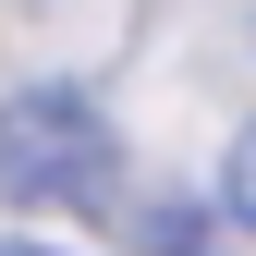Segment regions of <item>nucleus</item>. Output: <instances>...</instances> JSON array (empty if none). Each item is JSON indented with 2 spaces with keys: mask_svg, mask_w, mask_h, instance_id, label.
<instances>
[{
  "mask_svg": "<svg viewBox=\"0 0 256 256\" xmlns=\"http://www.w3.org/2000/svg\"><path fill=\"white\" fill-rule=\"evenodd\" d=\"M122 183V134L86 86H12L0 98V196L12 208H98Z\"/></svg>",
  "mask_w": 256,
  "mask_h": 256,
  "instance_id": "f257e3e1",
  "label": "nucleus"
},
{
  "mask_svg": "<svg viewBox=\"0 0 256 256\" xmlns=\"http://www.w3.org/2000/svg\"><path fill=\"white\" fill-rule=\"evenodd\" d=\"M220 208H232V232H244V244H256V134H244V146H232V171H220Z\"/></svg>",
  "mask_w": 256,
  "mask_h": 256,
  "instance_id": "f03ea898",
  "label": "nucleus"
},
{
  "mask_svg": "<svg viewBox=\"0 0 256 256\" xmlns=\"http://www.w3.org/2000/svg\"><path fill=\"white\" fill-rule=\"evenodd\" d=\"M146 244H158V256H208V220H196V208H158Z\"/></svg>",
  "mask_w": 256,
  "mask_h": 256,
  "instance_id": "7ed1b4c3",
  "label": "nucleus"
},
{
  "mask_svg": "<svg viewBox=\"0 0 256 256\" xmlns=\"http://www.w3.org/2000/svg\"><path fill=\"white\" fill-rule=\"evenodd\" d=\"M0 256H61V244H12V232H0Z\"/></svg>",
  "mask_w": 256,
  "mask_h": 256,
  "instance_id": "20e7f679",
  "label": "nucleus"
}]
</instances>
